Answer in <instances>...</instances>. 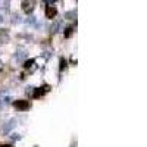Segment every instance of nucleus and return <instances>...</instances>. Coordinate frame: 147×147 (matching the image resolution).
<instances>
[{"label":"nucleus","instance_id":"obj_4","mask_svg":"<svg viewBox=\"0 0 147 147\" xmlns=\"http://www.w3.org/2000/svg\"><path fill=\"white\" fill-rule=\"evenodd\" d=\"M49 90V87H47V85H46V87H43V88H37L35 91H34V99H38V97H41L46 91Z\"/></svg>","mask_w":147,"mask_h":147},{"label":"nucleus","instance_id":"obj_6","mask_svg":"<svg viewBox=\"0 0 147 147\" xmlns=\"http://www.w3.org/2000/svg\"><path fill=\"white\" fill-rule=\"evenodd\" d=\"M32 65H34V60H32V59L28 60V62H25V68H27V69H30V66H32Z\"/></svg>","mask_w":147,"mask_h":147},{"label":"nucleus","instance_id":"obj_8","mask_svg":"<svg viewBox=\"0 0 147 147\" xmlns=\"http://www.w3.org/2000/svg\"><path fill=\"white\" fill-rule=\"evenodd\" d=\"M2 147H13V146H12V144H3Z\"/></svg>","mask_w":147,"mask_h":147},{"label":"nucleus","instance_id":"obj_3","mask_svg":"<svg viewBox=\"0 0 147 147\" xmlns=\"http://www.w3.org/2000/svg\"><path fill=\"white\" fill-rule=\"evenodd\" d=\"M56 13H57L56 7H53V6H47V9H46V16H47L49 19H53V18L56 16Z\"/></svg>","mask_w":147,"mask_h":147},{"label":"nucleus","instance_id":"obj_1","mask_svg":"<svg viewBox=\"0 0 147 147\" xmlns=\"http://www.w3.org/2000/svg\"><path fill=\"white\" fill-rule=\"evenodd\" d=\"M34 9V0H24L22 2V10L25 13H31Z\"/></svg>","mask_w":147,"mask_h":147},{"label":"nucleus","instance_id":"obj_7","mask_svg":"<svg viewBox=\"0 0 147 147\" xmlns=\"http://www.w3.org/2000/svg\"><path fill=\"white\" fill-rule=\"evenodd\" d=\"M72 30H74L72 27H69V28H66V32H65V37H69V35L72 34Z\"/></svg>","mask_w":147,"mask_h":147},{"label":"nucleus","instance_id":"obj_2","mask_svg":"<svg viewBox=\"0 0 147 147\" xmlns=\"http://www.w3.org/2000/svg\"><path fill=\"white\" fill-rule=\"evenodd\" d=\"M13 105L18 110H27L30 107V102H27V100H16Z\"/></svg>","mask_w":147,"mask_h":147},{"label":"nucleus","instance_id":"obj_5","mask_svg":"<svg viewBox=\"0 0 147 147\" xmlns=\"http://www.w3.org/2000/svg\"><path fill=\"white\" fill-rule=\"evenodd\" d=\"M63 68H66V60L60 59V71H63Z\"/></svg>","mask_w":147,"mask_h":147}]
</instances>
